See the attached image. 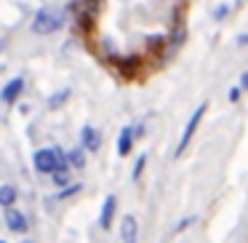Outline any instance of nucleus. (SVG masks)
<instances>
[{"instance_id":"nucleus-17","label":"nucleus","mask_w":248,"mask_h":243,"mask_svg":"<svg viewBox=\"0 0 248 243\" xmlns=\"http://www.w3.org/2000/svg\"><path fill=\"white\" fill-rule=\"evenodd\" d=\"M240 43H243V46H246V43H248V35H246V38H240Z\"/></svg>"},{"instance_id":"nucleus-5","label":"nucleus","mask_w":248,"mask_h":243,"mask_svg":"<svg viewBox=\"0 0 248 243\" xmlns=\"http://www.w3.org/2000/svg\"><path fill=\"white\" fill-rule=\"evenodd\" d=\"M115 206H118V198H115V195H107V200H104V206H102V216H99V225H102V230H109V227H112Z\"/></svg>"},{"instance_id":"nucleus-10","label":"nucleus","mask_w":248,"mask_h":243,"mask_svg":"<svg viewBox=\"0 0 248 243\" xmlns=\"http://www.w3.org/2000/svg\"><path fill=\"white\" fill-rule=\"evenodd\" d=\"M14 200H16V190H14L11 184H6V187H0V203H3V206H11Z\"/></svg>"},{"instance_id":"nucleus-15","label":"nucleus","mask_w":248,"mask_h":243,"mask_svg":"<svg viewBox=\"0 0 248 243\" xmlns=\"http://www.w3.org/2000/svg\"><path fill=\"white\" fill-rule=\"evenodd\" d=\"M237 97H240V91H237V88H232V91H230V99H232V102H237Z\"/></svg>"},{"instance_id":"nucleus-3","label":"nucleus","mask_w":248,"mask_h":243,"mask_svg":"<svg viewBox=\"0 0 248 243\" xmlns=\"http://www.w3.org/2000/svg\"><path fill=\"white\" fill-rule=\"evenodd\" d=\"M205 110H208V104L203 102V104H200V107H198V110H195V113H192V118L187 120V126H184V134H182V142H179V147H176V155H182V152L187 150V145H189V142H192V134H195V131H198V123H200V120H203Z\"/></svg>"},{"instance_id":"nucleus-14","label":"nucleus","mask_w":248,"mask_h":243,"mask_svg":"<svg viewBox=\"0 0 248 243\" xmlns=\"http://www.w3.org/2000/svg\"><path fill=\"white\" fill-rule=\"evenodd\" d=\"M216 19H224L227 16V6H221V8H216V14H214Z\"/></svg>"},{"instance_id":"nucleus-2","label":"nucleus","mask_w":248,"mask_h":243,"mask_svg":"<svg viewBox=\"0 0 248 243\" xmlns=\"http://www.w3.org/2000/svg\"><path fill=\"white\" fill-rule=\"evenodd\" d=\"M62 24H64L62 11H56V8H40V11L35 14V19H32V32L51 35V32H56Z\"/></svg>"},{"instance_id":"nucleus-11","label":"nucleus","mask_w":248,"mask_h":243,"mask_svg":"<svg viewBox=\"0 0 248 243\" xmlns=\"http://www.w3.org/2000/svg\"><path fill=\"white\" fill-rule=\"evenodd\" d=\"M67 161H70L72 168H83V166H86V155H83L80 150H72L70 155H67Z\"/></svg>"},{"instance_id":"nucleus-4","label":"nucleus","mask_w":248,"mask_h":243,"mask_svg":"<svg viewBox=\"0 0 248 243\" xmlns=\"http://www.w3.org/2000/svg\"><path fill=\"white\" fill-rule=\"evenodd\" d=\"M120 238H123V243H136V241H139V225H136L134 216H123Z\"/></svg>"},{"instance_id":"nucleus-7","label":"nucleus","mask_w":248,"mask_h":243,"mask_svg":"<svg viewBox=\"0 0 248 243\" xmlns=\"http://www.w3.org/2000/svg\"><path fill=\"white\" fill-rule=\"evenodd\" d=\"M83 147L91 150V152H96L99 147H102V134H99L93 126H86V129H83Z\"/></svg>"},{"instance_id":"nucleus-16","label":"nucleus","mask_w":248,"mask_h":243,"mask_svg":"<svg viewBox=\"0 0 248 243\" xmlns=\"http://www.w3.org/2000/svg\"><path fill=\"white\" fill-rule=\"evenodd\" d=\"M240 88H248V72L243 75V83H240Z\"/></svg>"},{"instance_id":"nucleus-8","label":"nucleus","mask_w":248,"mask_h":243,"mask_svg":"<svg viewBox=\"0 0 248 243\" xmlns=\"http://www.w3.org/2000/svg\"><path fill=\"white\" fill-rule=\"evenodd\" d=\"M22 88H24V81H22V78H16V81H11L6 88H3V94H0V99H3L6 104H11L14 99H16L19 94H22Z\"/></svg>"},{"instance_id":"nucleus-12","label":"nucleus","mask_w":248,"mask_h":243,"mask_svg":"<svg viewBox=\"0 0 248 243\" xmlns=\"http://www.w3.org/2000/svg\"><path fill=\"white\" fill-rule=\"evenodd\" d=\"M67 179H70L67 168H62V171H56V174H54V182H56V184H67Z\"/></svg>"},{"instance_id":"nucleus-13","label":"nucleus","mask_w":248,"mask_h":243,"mask_svg":"<svg viewBox=\"0 0 248 243\" xmlns=\"http://www.w3.org/2000/svg\"><path fill=\"white\" fill-rule=\"evenodd\" d=\"M144 163H147V158L141 155L139 161H136V168H134V179H139V177H141V171H144Z\"/></svg>"},{"instance_id":"nucleus-18","label":"nucleus","mask_w":248,"mask_h":243,"mask_svg":"<svg viewBox=\"0 0 248 243\" xmlns=\"http://www.w3.org/2000/svg\"><path fill=\"white\" fill-rule=\"evenodd\" d=\"M3 46H6V43H3V40H0V49H3Z\"/></svg>"},{"instance_id":"nucleus-1","label":"nucleus","mask_w":248,"mask_h":243,"mask_svg":"<svg viewBox=\"0 0 248 243\" xmlns=\"http://www.w3.org/2000/svg\"><path fill=\"white\" fill-rule=\"evenodd\" d=\"M67 166H70L67 155L62 150H56V147L35 152V168H38L40 174H56V171H62V168H67Z\"/></svg>"},{"instance_id":"nucleus-20","label":"nucleus","mask_w":248,"mask_h":243,"mask_svg":"<svg viewBox=\"0 0 248 243\" xmlns=\"http://www.w3.org/2000/svg\"><path fill=\"white\" fill-rule=\"evenodd\" d=\"M0 243H3V241H0Z\"/></svg>"},{"instance_id":"nucleus-9","label":"nucleus","mask_w":248,"mask_h":243,"mask_svg":"<svg viewBox=\"0 0 248 243\" xmlns=\"http://www.w3.org/2000/svg\"><path fill=\"white\" fill-rule=\"evenodd\" d=\"M134 136H136V131L131 129V126H125V129H123V134H120V142H118V152H120L123 158L131 152V145H134Z\"/></svg>"},{"instance_id":"nucleus-6","label":"nucleus","mask_w":248,"mask_h":243,"mask_svg":"<svg viewBox=\"0 0 248 243\" xmlns=\"http://www.w3.org/2000/svg\"><path fill=\"white\" fill-rule=\"evenodd\" d=\"M6 222L14 232H24L27 230V219H24L22 211H16L14 206H6Z\"/></svg>"},{"instance_id":"nucleus-19","label":"nucleus","mask_w":248,"mask_h":243,"mask_svg":"<svg viewBox=\"0 0 248 243\" xmlns=\"http://www.w3.org/2000/svg\"><path fill=\"white\" fill-rule=\"evenodd\" d=\"M24 243H32V241H24Z\"/></svg>"}]
</instances>
